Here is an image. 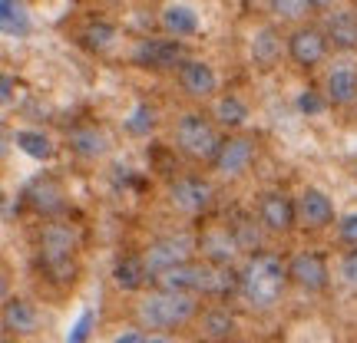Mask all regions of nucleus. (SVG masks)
Returning <instances> with one entry per match:
<instances>
[{"label":"nucleus","mask_w":357,"mask_h":343,"mask_svg":"<svg viewBox=\"0 0 357 343\" xmlns=\"http://www.w3.org/2000/svg\"><path fill=\"white\" fill-rule=\"evenodd\" d=\"M199 310L195 294H176V291H155L142 297L136 307V317L149 333H166L176 330L182 324H189Z\"/></svg>","instance_id":"obj_1"},{"label":"nucleus","mask_w":357,"mask_h":343,"mask_svg":"<svg viewBox=\"0 0 357 343\" xmlns=\"http://www.w3.org/2000/svg\"><path fill=\"white\" fill-rule=\"evenodd\" d=\"M288 280V267H281V261L275 255H255L248 261V267L242 271V294L252 307H271L278 304L281 291Z\"/></svg>","instance_id":"obj_2"},{"label":"nucleus","mask_w":357,"mask_h":343,"mask_svg":"<svg viewBox=\"0 0 357 343\" xmlns=\"http://www.w3.org/2000/svg\"><path fill=\"white\" fill-rule=\"evenodd\" d=\"M176 145L178 152H185L189 159H202V162H215V155L222 152V139H218L215 126L199 113H185L176 122Z\"/></svg>","instance_id":"obj_3"},{"label":"nucleus","mask_w":357,"mask_h":343,"mask_svg":"<svg viewBox=\"0 0 357 343\" xmlns=\"http://www.w3.org/2000/svg\"><path fill=\"white\" fill-rule=\"evenodd\" d=\"M192 251H195V238H192V234H169L162 241L149 244V251L142 255V261L149 267V274L159 278V274H166L169 267L185 264Z\"/></svg>","instance_id":"obj_4"},{"label":"nucleus","mask_w":357,"mask_h":343,"mask_svg":"<svg viewBox=\"0 0 357 343\" xmlns=\"http://www.w3.org/2000/svg\"><path fill=\"white\" fill-rule=\"evenodd\" d=\"M40 251H43V264L50 267L53 274L63 278L66 271H70L73 251H77V231L70 228V225H47Z\"/></svg>","instance_id":"obj_5"},{"label":"nucleus","mask_w":357,"mask_h":343,"mask_svg":"<svg viewBox=\"0 0 357 343\" xmlns=\"http://www.w3.org/2000/svg\"><path fill=\"white\" fill-rule=\"evenodd\" d=\"M169 205L182 212V215H199L212 205V185L205 178H195V175H185V178H176L169 185Z\"/></svg>","instance_id":"obj_6"},{"label":"nucleus","mask_w":357,"mask_h":343,"mask_svg":"<svg viewBox=\"0 0 357 343\" xmlns=\"http://www.w3.org/2000/svg\"><path fill=\"white\" fill-rule=\"evenodd\" d=\"M136 66L146 70H176L185 63V47L178 40H142L132 53Z\"/></svg>","instance_id":"obj_7"},{"label":"nucleus","mask_w":357,"mask_h":343,"mask_svg":"<svg viewBox=\"0 0 357 343\" xmlns=\"http://www.w3.org/2000/svg\"><path fill=\"white\" fill-rule=\"evenodd\" d=\"M288 280L305 291H324L328 287V264L314 251H301L288 261Z\"/></svg>","instance_id":"obj_8"},{"label":"nucleus","mask_w":357,"mask_h":343,"mask_svg":"<svg viewBox=\"0 0 357 343\" xmlns=\"http://www.w3.org/2000/svg\"><path fill=\"white\" fill-rule=\"evenodd\" d=\"M288 53L298 66H314L328 53V33H321L314 26H298L288 37Z\"/></svg>","instance_id":"obj_9"},{"label":"nucleus","mask_w":357,"mask_h":343,"mask_svg":"<svg viewBox=\"0 0 357 343\" xmlns=\"http://www.w3.org/2000/svg\"><path fill=\"white\" fill-rule=\"evenodd\" d=\"M258 218H261V225L268 231L281 234V231H288L298 221V205H291V198L284 191H268L261 205H258Z\"/></svg>","instance_id":"obj_10"},{"label":"nucleus","mask_w":357,"mask_h":343,"mask_svg":"<svg viewBox=\"0 0 357 343\" xmlns=\"http://www.w3.org/2000/svg\"><path fill=\"white\" fill-rule=\"evenodd\" d=\"M205 271H208V261L205 264H185L178 267H169L166 274H159L155 284H159V291H176V294H202V284H205Z\"/></svg>","instance_id":"obj_11"},{"label":"nucleus","mask_w":357,"mask_h":343,"mask_svg":"<svg viewBox=\"0 0 357 343\" xmlns=\"http://www.w3.org/2000/svg\"><path fill=\"white\" fill-rule=\"evenodd\" d=\"M178 83H182V89L189 93L192 99H208L218 89L215 70L205 63V60H185V63L178 66Z\"/></svg>","instance_id":"obj_12"},{"label":"nucleus","mask_w":357,"mask_h":343,"mask_svg":"<svg viewBox=\"0 0 357 343\" xmlns=\"http://www.w3.org/2000/svg\"><path fill=\"white\" fill-rule=\"evenodd\" d=\"M298 221L305 228H324L334 221V202L321 189H305L298 198Z\"/></svg>","instance_id":"obj_13"},{"label":"nucleus","mask_w":357,"mask_h":343,"mask_svg":"<svg viewBox=\"0 0 357 343\" xmlns=\"http://www.w3.org/2000/svg\"><path fill=\"white\" fill-rule=\"evenodd\" d=\"M252 159H255V142L252 139H229L222 142V152L215 155V168L222 175H242L245 168L252 166Z\"/></svg>","instance_id":"obj_14"},{"label":"nucleus","mask_w":357,"mask_h":343,"mask_svg":"<svg viewBox=\"0 0 357 343\" xmlns=\"http://www.w3.org/2000/svg\"><path fill=\"white\" fill-rule=\"evenodd\" d=\"M202 255L208 257V264H218V267H229V261L235 257L238 251V241L229 228H212L202 234Z\"/></svg>","instance_id":"obj_15"},{"label":"nucleus","mask_w":357,"mask_h":343,"mask_svg":"<svg viewBox=\"0 0 357 343\" xmlns=\"http://www.w3.org/2000/svg\"><path fill=\"white\" fill-rule=\"evenodd\" d=\"M328 43H334L337 50H357V13L354 10L331 13V20H328Z\"/></svg>","instance_id":"obj_16"},{"label":"nucleus","mask_w":357,"mask_h":343,"mask_svg":"<svg viewBox=\"0 0 357 343\" xmlns=\"http://www.w3.org/2000/svg\"><path fill=\"white\" fill-rule=\"evenodd\" d=\"M162 26H166V33L172 37H195L199 33V13L185 7V3H169L166 10H162Z\"/></svg>","instance_id":"obj_17"},{"label":"nucleus","mask_w":357,"mask_h":343,"mask_svg":"<svg viewBox=\"0 0 357 343\" xmlns=\"http://www.w3.org/2000/svg\"><path fill=\"white\" fill-rule=\"evenodd\" d=\"M70 149L77 155H83V159H100V155H106L109 142H106V136L96 126H79L70 132Z\"/></svg>","instance_id":"obj_18"},{"label":"nucleus","mask_w":357,"mask_h":343,"mask_svg":"<svg viewBox=\"0 0 357 343\" xmlns=\"http://www.w3.org/2000/svg\"><path fill=\"white\" fill-rule=\"evenodd\" d=\"M149 278H153V274H149V267H146L142 257H123V261L113 267V280L119 291H139Z\"/></svg>","instance_id":"obj_19"},{"label":"nucleus","mask_w":357,"mask_h":343,"mask_svg":"<svg viewBox=\"0 0 357 343\" xmlns=\"http://www.w3.org/2000/svg\"><path fill=\"white\" fill-rule=\"evenodd\" d=\"M281 53V37L275 26H258L255 37H252V60L258 66H271Z\"/></svg>","instance_id":"obj_20"},{"label":"nucleus","mask_w":357,"mask_h":343,"mask_svg":"<svg viewBox=\"0 0 357 343\" xmlns=\"http://www.w3.org/2000/svg\"><path fill=\"white\" fill-rule=\"evenodd\" d=\"M13 142H17V149H20V152L30 155V159H37V162L53 159L50 136H43V132H37V129H17V132H13Z\"/></svg>","instance_id":"obj_21"},{"label":"nucleus","mask_w":357,"mask_h":343,"mask_svg":"<svg viewBox=\"0 0 357 343\" xmlns=\"http://www.w3.org/2000/svg\"><path fill=\"white\" fill-rule=\"evenodd\" d=\"M3 324H7V330H13V333H33V327H37V310H33V304L13 297V301H7V307H3Z\"/></svg>","instance_id":"obj_22"},{"label":"nucleus","mask_w":357,"mask_h":343,"mask_svg":"<svg viewBox=\"0 0 357 343\" xmlns=\"http://www.w3.org/2000/svg\"><path fill=\"white\" fill-rule=\"evenodd\" d=\"M357 99V73L354 70H334L328 77V102L347 106Z\"/></svg>","instance_id":"obj_23"},{"label":"nucleus","mask_w":357,"mask_h":343,"mask_svg":"<svg viewBox=\"0 0 357 343\" xmlns=\"http://www.w3.org/2000/svg\"><path fill=\"white\" fill-rule=\"evenodd\" d=\"M0 26H3L7 37H24L30 30V13H26L20 0H3L0 3Z\"/></svg>","instance_id":"obj_24"},{"label":"nucleus","mask_w":357,"mask_h":343,"mask_svg":"<svg viewBox=\"0 0 357 343\" xmlns=\"http://www.w3.org/2000/svg\"><path fill=\"white\" fill-rule=\"evenodd\" d=\"M215 119H218V126H225V129H242L248 122V106L238 96H222L215 102Z\"/></svg>","instance_id":"obj_25"},{"label":"nucleus","mask_w":357,"mask_h":343,"mask_svg":"<svg viewBox=\"0 0 357 343\" xmlns=\"http://www.w3.org/2000/svg\"><path fill=\"white\" fill-rule=\"evenodd\" d=\"M26 195H30V202H33V208H37V212H47V215H53V212H60V208H63V191L56 189L50 178L37 182V185L26 191Z\"/></svg>","instance_id":"obj_26"},{"label":"nucleus","mask_w":357,"mask_h":343,"mask_svg":"<svg viewBox=\"0 0 357 343\" xmlns=\"http://www.w3.org/2000/svg\"><path fill=\"white\" fill-rule=\"evenodd\" d=\"M202 333L208 340H229L231 333H235V317H231L225 307H215V310H208L202 317Z\"/></svg>","instance_id":"obj_27"},{"label":"nucleus","mask_w":357,"mask_h":343,"mask_svg":"<svg viewBox=\"0 0 357 343\" xmlns=\"http://www.w3.org/2000/svg\"><path fill=\"white\" fill-rule=\"evenodd\" d=\"M79 40H83V47L102 53V50H109V47L116 43V26L106 24V20H96V24H89L86 30H83V37Z\"/></svg>","instance_id":"obj_28"},{"label":"nucleus","mask_w":357,"mask_h":343,"mask_svg":"<svg viewBox=\"0 0 357 343\" xmlns=\"http://www.w3.org/2000/svg\"><path fill=\"white\" fill-rule=\"evenodd\" d=\"M155 109L153 106H146V102H139V106H132V113L126 115V132L129 136H136V139H142V136H149L155 129Z\"/></svg>","instance_id":"obj_29"},{"label":"nucleus","mask_w":357,"mask_h":343,"mask_svg":"<svg viewBox=\"0 0 357 343\" xmlns=\"http://www.w3.org/2000/svg\"><path fill=\"white\" fill-rule=\"evenodd\" d=\"M271 10L278 13L281 20H301L311 10V0H271Z\"/></svg>","instance_id":"obj_30"},{"label":"nucleus","mask_w":357,"mask_h":343,"mask_svg":"<svg viewBox=\"0 0 357 343\" xmlns=\"http://www.w3.org/2000/svg\"><path fill=\"white\" fill-rule=\"evenodd\" d=\"M235 241H238V251H258L261 248V234H258L255 221H242V225H235Z\"/></svg>","instance_id":"obj_31"},{"label":"nucleus","mask_w":357,"mask_h":343,"mask_svg":"<svg viewBox=\"0 0 357 343\" xmlns=\"http://www.w3.org/2000/svg\"><path fill=\"white\" fill-rule=\"evenodd\" d=\"M93 324H96V314H93V310H83L77 317V324L70 327V333H66V343H86L89 333H93Z\"/></svg>","instance_id":"obj_32"},{"label":"nucleus","mask_w":357,"mask_h":343,"mask_svg":"<svg viewBox=\"0 0 357 343\" xmlns=\"http://www.w3.org/2000/svg\"><path fill=\"white\" fill-rule=\"evenodd\" d=\"M298 113H301V115H321V113H324V99H321L318 93L305 89V93L298 96Z\"/></svg>","instance_id":"obj_33"},{"label":"nucleus","mask_w":357,"mask_h":343,"mask_svg":"<svg viewBox=\"0 0 357 343\" xmlns=\"http://www.w3.org/2000/svg\"><path fill=\"white\" fill-rule=\"evenodd\" d=\"M337 234H341V241L354 244L357 248V215H344L337 221Z\"/></svg>","instance_id":"obj_34"},{"label":"nucleus","mask_w":357,"mask_h":343,"mask_svg":"<svg viewBox=\"0 0 357 343\" xmlns=\"http://www.w3.org/2000/svg\"><path fill=\"white\" fill-rule=\"evenodd\" d=\"M341 274H344L347 284H354V287H357V248L344 257V261H341Z\"/></svg>","instance_id":"obj_35"},{"label":"nucleus","mask_w":357,"mask_h":343,"mask_svg":"<svg viewBox=\"0 0 357 343\" xmlns=\"http://www.w3.org/2000/svg\"><path fill=\"white\" fill-rule=\"evenodd\" d=\"M113 343H149V333L146 330H123Z\"/></svg>","instance_id":"obj_36"},{"label":"nucleus","mask_w":357,"mask_h":343,"mask_svg":"<svg viewBox=\"0 0 357 343\" xmlns=\"http://www.w3.org/2000/svg\"><path fill=\"white\" fill-rule=\"evenodd\" d=\"M10 96H13V79L3 77V102H10Z\"/></svg>","instance_id":"obj_37"},{"label":"nucleus","mask_w":357,"mask_h":343,"mask_svg":"<svg viewBox=\"0 0 357 343\" xmlns=\"http://www.w3.org/2000/svg\"><path fill=\"white\" fill-rule=\"evenodd\" d=\"M334 0H311V7H331Z\"/></svg>","instance_id":"obj_38"}]
</instances>
